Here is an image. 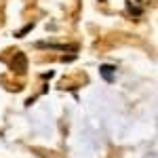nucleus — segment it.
<instances>
[{"instance_id": "obj_1", "label": "nucleus", "mask_w": 158, "mask_h": 158, "mask_svg": "<svg viewBox=\"0 0 158 158\" xmlns=\"http://www.w3.org/2000/svg\"><path fill=\"white\" fill-rule=\"evenodd\" d=\"M99 74H101L108 82H112V80H114V74H116V68H114V65H110V63H103V65L99 68Z\"/></svg>"}]
</instances>
